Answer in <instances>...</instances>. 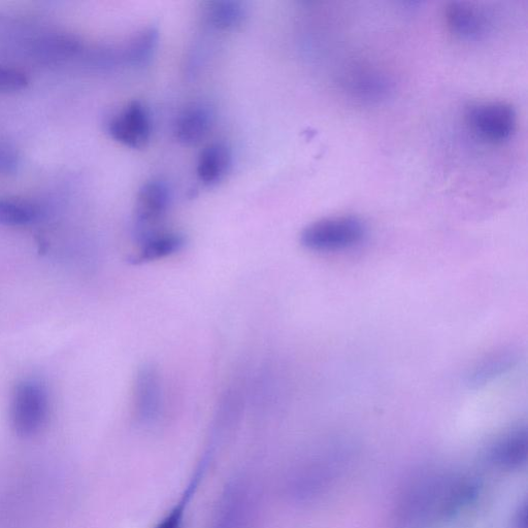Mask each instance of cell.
Wrapping results in <instances>:
<instances>
[{
	"instance_id": "14",
	"label": "cell",
	"mask_w": 528,
	"mask_h": 528,
	"mask_svg": "<svg viewBox=\"0 0 528 528\" xmlns=\"http://www.w3.org/2000/svg\"><path fill=\"white\" fill-rule=\"evenodd\" d=\"M527 454V431L518 426L495 442L490 450L493 464L504 469L520 467Z\"/></svg>"
},
{
	"instance_id": "19",
	"label": "cell",
	"mask_w": 528,
	"mask_h": 528,
	"mask_svg": "<svg viewBox=\"0 0 528 528\" xmlns=\"http://www.w3.org/2000/svg\"><path fill=\"white\" fill-rule=\"evenodd\" d=\"M26 76L14 69L0 66V93L14 92L26 87Z\"/></svg>"
},
{
	"instance_id": "7",
	"label": "cell",
	"mask_w": 528,
	"mask_h": 528,
	"mask_svg": "<svg viewBox=\"0 0 528 528\" xmlns=\"http://www.w3.org/2000/svg\"><path fill=\"white\" fill-rule=\"evenodd\" d=\"M444 16L448 29L462 40L480 39L489 26L484 12L470 3H450L445 9Z\"/></svg>"
},
{
	"instance_id": "1",
	"label": "cell",
	"mask_w": 528,
	"mask_h": 528,
	"mask_svg": "<svg viewBox=\"0 0 528 528\" xmlns=\"http://www.w3.org/2000/svg\"><path fill=\"white\" fill-rule=\"evenodd\" d=\"M478 485L471 479L432 476L408 492L400 520L406 528H420L437 519L454 517L477 498Z\"/></svg>"
},
{
	"instance_id": "17",
	"label": "cell",
	"mask_w": 528,
	"mask_h": 528,
	"mask_svg": "<svg viewBox=\"0 0 528 528\" xmlns=\"http://www.w3.org/2000/svg\"><path fill=\"white\" fill-rule=\"evenodd\" d=\"M159 33L154 27L139 32L132 39L125 53L127 62L135 68H144L154 56L158 45Z\"/></svg>"
},
{
	"instance_id": "12",
	"label": "cell",
	"mask_w": 528,
	"mask_h": 528,
	"mask_svg": "<svg viewBox=\"0 0 528 528\" xmlns=\"http://www.w3.org/2000/svg\"><path fill=\"white\" fill-rule=\"evenodd\" d=\"M134 402L141 418L150 420L158 414L161 383L158 372L153 367L145 366L139 371L134 388Z\"/></svg>"
},
{
	"instance_id": "20",
	"label": "cell",
	"mask_w": 528,
	"mask_h": 528,
	"mask_svg": "<svg viewBox=\"0 0 528 528\" xmlns=\"http://www.w3.org/2000/svg\"><path fill=\"white\" fill-rule=\"evenodd\" d=\"M18 157L15 150L8 144L0 142V173H10L15 170Z\"/></svg>"
},
{
	"instance_id": "10",
	"label": "cell",
	"mask_w": 528,
	"mask_h": 528,
	"mask_svg": "<svg viewBox=\"0 0 528 528\" xmlns=\"http://www.w3.org/2000/svg\"><path fill=\"white\" fill-rule=\"evenodd\" d=\"M519 360L518 351L505 348L492 352L478 361L468 375V384L473 388L482 387L511 371Z\"/></svg>"
},
{
	"instance_id": "8",
	"label": "cell",
	"mask_w": 528,
	"mask_h": 528,
	"mask_svg": "<svg viewBox=\"0 0 528 528\" xmlns=\"http://www.w3.org/2000/svg\"><path fill=\"white\" fill-rule=\"evenodd\" d=\"M235 484L227 488L217 512L214 528H250L251 502L247 488Z\"/></svg>"
},
{
	"instance_id": "6",
	"label": "cell",
	"mask_w": 528,
	"mask_h": 528,
	"mask_svg": "<svg viewBox=\"0 0 528 528\" xmlns=\"http://www.w3.org/2000/svg\"><path fill=\"white\" fill-rule=\"evenodd\" d=\"M113 140L131 149H142L151 138V118L140 102H131L116 113L108 124Z\"/></svg>"
},
{
	"instance_id": "16",
	"label": "cell",
	"mask_w": 528,
	"mask_h": 528,
	"mask_svg": "<svg viewBox=\"0 0 528 528\" xmlns=\"http://www.w3.org/2000/svg\"><path fill=\"white\" fill-rule=\"evenodd\" d=\"M41 210L21 198H0V224L6 226H26L36 222Z\"/></svg>"
},
{
	"instance_id": "21",
	"label": "cell",
	"mask_w": 528,
	"mask_h": 528,
	"mask_svg": "<svg viewBox=\"0 0 528 528\" xmlns=\"http://www.w3.org/2000/svg\"><path fill=\"white\" fill-rule=\"evenodd\" d=\"M184 514V505L176 507L155 528H180Z\"/></svg>"
},
{
	"instance_id": "9",
	"label": "cell",
	"mask_w": 528,
	"mask_h": 528,
	"mask_svg": "<svg viewBox=\"0 0 528 528\" xmlns=\"http://www.w3.org/2000/svg\"><path fill=\"white\" fill-rule=\"evenodd\" d=\"M185 244V237L177 231L157 230L139 241V248L131 260L141 264L167 258L180 252Z\"/></svg>"
},
{
	"instance_id": "3",
	"label": "cell",
	"mask_w": 528,
	"mask_h": 528,
	"mask_svg": "<svg viewBox=\"0 0 528 528\" xmlns=\"http://www.w3.org/2000/svg\"><path fill=\"white\" fill-rule=\"evenodd\" d=\"M49 395L38 380H24L13 392L11 419L15 431L23 437L38 434L47 422Z\"/></svg>"
},
{
	"instance_id": "13",
	"label": "cell",
	"mask_w": 528,
	"mask_h": 528,
	"mask_svg": "<svg viewBox=\"0 0 528 528\" xmlns=\"http://www.w3.org/2000/svg\"><path fill=\"white\" fill-rule=\"evenodd\" d=\"M211 123V113L207 108L201 105L188 107L176 120L174 129L175 138L182 145H196L205 139L210 130Z\"/></svg>"
},
{
	"instance_id": "4",
	"label": "cell",
	"mask_w": 528,
	"mask_h": 528,
	"mask_svg": "<svg viewBox=\"0 0 528 528\" xmlns=\"http://www.w3.org/2000/svg\"><path fill=\"white\" fill-rule=\"evenodd\" d=\"M466 121L479 139L500 144L508 141L517 126L514 108L503 102H484L471 105L466 111Z\"/></svg>"
},
{
	"instance_id": "5",
	"label": "cell",
	"mask_w": 528,
	"mask_h": 528,
	"mask_svg": "<svg viewBox=\"0 0 528 528\" xmlns=\"http://www.w3.org/2000/svg\"><path fill=\"white\" fill-rule=\"evenodd\" d=\"M172 194L167 183L152 180L145 183L137 195L135 229L138 240L155 233L157 225L167 215Z\"/></svg>"
},
{
	"instance_id": "2",
	"label": "cell",
	"mask_w": 528,
	"mask_h": 528,
	"mask_svg": "<svg viewBox=\"0 0 528 528\" xmlns=\"http://www.w3.org/2000/svg\"><path fill=\"white\" fill-rule=\"evenodd\" d=\"M367 227L353 216L325 218L308 225L301 234V244L315 252H335L359 244Z\"/></svg>"
},
{
	"instance_id": "11",
	"label": "cell",
	"mask_w": 528,
	"mask_h": 528,
	"mask_svg": "<svg viewBox=\"0 0 528 528\" xmlns=\"http://www.w3.org/2000/svg\"><path fill=\"white\" fill-rule=\"evenodd\" d=\"M233 164V153L223 143L208 145L198 158L196 174L200 181L207 186L220 183L229 173Z\"/></svg>"
},
{
	"instance_id": "18",
	"label": "cell",
	"mask_w": 528,
	"mask_h": 528,
	"mask_svg": "<svg viewBox=\"0 0 528 528\" xmlns=\"http://www.w3.org/2000/svg\"><path fill=\"white\" fill-rule=\"evenodd\" d=\"M348 85L356 96L366 99V101L382 98L389 90V84L383 77L366 72L353 74Z\"/></svg>"
},
{
	"instance_id": "22",
	"label": "cell",
	"mask_w": 528,
	"mask_h": 528,
	"mask_svg": "<svg viewBox=\"0 0 528 528\" xmlns=\"http://www.w3.org/2000/svg\"><path fill=\"white\" fill-rule=\"evenodd\" d=\"M514 528H526V506L525 505H523L519 509L515 517Z\"/></svg>"
},
{
	"instance_id": "15",
	"label": "cell",
	"mask_w": 528,
	"mask_h": 528,
	"mask_svg": "<svg viewBox=\"0 0 528 528\" xmlns=\"http://www.w3.org/2000/svg\"><path fill=\"white\" fill-rule=\"evenodd\" d=\"M208 23L219 30H230L240 26L246 17L245 5L235 0H217L206 4Z\"/></svg>"
}]
</instances>
